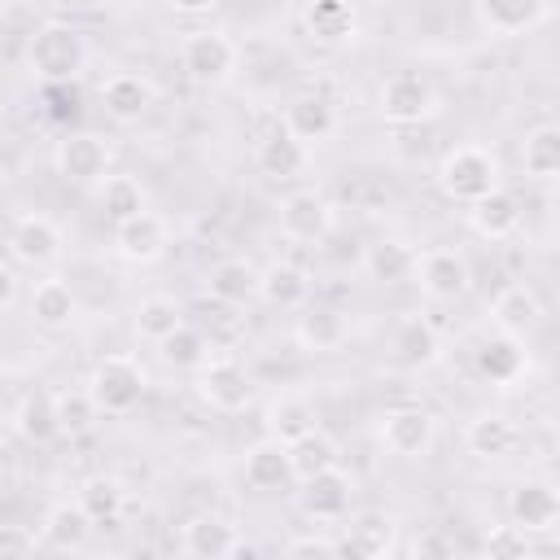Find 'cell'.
I'll return each instance as SVG.
<instances>
[{
    "mask_svg": "<svg viewBox=\"0 0 560 560\" xmlns=\"http://www.w3.org/2000/svg\"><path fill=\"white\" fill-rule=\"evenodd\" d=\"M394 350L407 368H433L442 359V337L424 315H402L394 332Z\"/></svg>",
    "mask_w": 560,
    "mask_h": 560,
    "instance_id": "obj_29",
    "label": "cell"
},
{
    "mask_svg": "<svg viewBox=\"0 0 560 560\" xmlns=\"http://www.w3.org/2000/svg\"><path fill=\"white\" fill-rule=\"evenodd\" d=\"M468 223H472V232L486 236V241H508V236L521 228V201H516V192H508V188L499 184V188H490L486 197L468 201Z\"/></svg>",
    "mask_w": 560,
    "mask_h": 560,
    "instance_id": "obj_21",
    "label": "cell"
},
{
    "mask_svg": "<svg viewBox=\"0 0 560 560\" xmlns=\"http://www.w3.org/2000/svg\"><path fill=\"white\" fill-rule=\"evenodd\" d=\"M363 271L376 284H407L416 271V249L407 241H376L363 254Z\"/></svg>",
    "mask_w": 560,
    "mask_h": 560,
    "instance_id": "obj_36",
    "label": "cell"
},
{
    "mask_svg": "<svg viewBox=\"0 0 560 560\" xmlns=\"http://www.w3.org/2000/svg\"><path fill=\"white\" fill-rule=\"evenodd\" d=\"M284 446H289L293 481H306V477H315V472L341 464V451H337V442H332L324 429H306L302 438H293V442H284Z\"/></svg>",
    "mask_w": 560,
    "mask_h": 560,
    "instance_id": "obj_34",
    "label": "cell"
},
{
    "mask_svg": "<svg viewBox=\"0 0 560 560\" xmlns=\"http://www.w3.org/2000/svg\"><path fill=\"white\" fill-rule=\"evenodd\" d=\"M52 402H57V424H61V433H70V438L88 433V429L96 424V416H101L88 389H66V394H52Z\"/></svg>",
    "mask_w": 560,
    "mask_h": 560,
    "instance_id": "obj_42",
    "label": "cell"
},
{
    "mask_svg": "<svg viewBox=\"0 0 560 560\" xmlns=\"http://www.w3.org/2000/svg\"><path fill=\"white\" fill-rule=\"evenodd\" d=\"M521 166L529 179L538 184H551L560 175V127L551 122H538L534 131H525V144H521Z\"/></svg>",
    "mask_w": 560,
    "mask_h": 560,
    "instance_id": "obj_35",
    "label": "cell"
},
{
    "mask_svg": "<svg viewBox=\"0 0 560 560\" xmlns=\"http://www.w3.org/2000/svg\"><path fill=\"white\" fill-rule=\"evenodd\" d=\"M166 245H171V223L162 214H153V210H140V214L114 223V249H118L122 262L149 267V262H158L166 254Z\"/></svg>",
    "mask_w": 560,
    "mask_h": 560,
    "instance_id": "obj_11",
    "label": "cell"
},
{
    "mask_svg": "<svg viewBox=\"0 0 560 560\" xmlns=\"http://www.w3.org/2000/svg\"><path fill=\"white\" fill-rule=\"evenodd\" d=\"M13 298H18V276H13V267L0 262V311H9Z\"/></svg>",
    "mask_w": 560,
    "mask_h": 560,
    "instance_id": "obj_46",
    "label": "cell"
},
{
    "mask_svg": "<svg viewBox=\"0 0 560 560\" xmlns=\"http://www.w3.org/2000/svg\"><path fill=\"white\" fill-rule=\"evenodd\" d=\"M499 158L486 149V144H455L442 153L438 162V188L451 197V201H477L486 197L490 188H499Z\"/></svg>",
    "mask_w": 560,
    "mask_h": 560,
    "instance_id": "obj_2",
    "label": "cell"
},
{
    "mask_svg": "<svg viewBox=\"0 0 560 560\" xmlns=\"http://www.w3.org/2000/svg\"><path fill=\"white\" fill-rule=\"evenodd\" d=\"M411 280L420 284V293L429 302H459L468 293V284H472V267H468V258L459 249L433 245V249H420L416 254Z\"/></svg>",
    "mask_w": 560,
    "mask_h": 560,
    "instance_id": "obj_6",
    "label": "cell"
},
{
    "mask_svg": "<svg viewBox=\"0 0 560 560\" xmlns=\"http://www.w3.org/2000/svg\"><path fill=\"white\" fill-rule=\"evenodd\" d=\"M302 31L315 39V44H328V48H341L359 35V13H354V0H306L302 4Z\"/></svg>",
    "mask_w": 560,
    "mask_h": 560,
    "instance_id": "obj_18",
    "label": "cell"
},
{
    "mask_svg": "<svg viewBox=\"0 0 560 560\" xmlns=\"http://www.w3.org/2000/svg\"><path fill=\"white\" fill-rule=\"evenodd\" d=\"M394 538H398V525L381 512H368V516H354L350 529H346V542H337L346 556H363V560H381L394 551Z\"/></svg>",
    "mask_w": 560,
    "mask_h": 560,
    "instance_id": "obj_31",
    "label": "cell"
},
{
    "mask_svg": "<svg viewBox=\"0 0 560 560\" xmlns=\"http://www.w3.org/2000/svg\"><path fill=\"white\" fill-rule=\"evenodd\" d=\"M284 556H341V547H337L332 538L306 534V538H293V542H284Z\"/></svg>",
    "mask_w": 560,
    "mask_h": 560,
    "instance_id": "obj_45",
    "label": "cell"
},
{
    "mask_svg": "<svg viewBox=\"0 0 560 560\" xmlns=\"http://www.w3.org/2000/svg\"><path fill=\"white\" fill-rule=\"evenodd\" d=\"M162 346V359L171 363V368H201L206 359H210V341H206V332L201 328H192V324H179L171 337H162L158 341Z\"/></svg>",
    "mask_w": 560,
    "mask_h": 560,
    "instance_id": "obj_41",
    "label": "cell"
},
{
    "mask_svg": "<svg viewBox=\"0 0 560 560\" xmlns=\"http://www.w3.org/2000/svg\"><path fill=\"white\" fill-rule=\"evenodd\" d=\"M433 429L438 424H433V416L424 407L402 402V407H389L381 416V446L389 455H398V459H420L433 446Z\"/></svg>",
    "mask_w": 560,
    "mask_h": 560,
    "instance_id": "obj_9",
    "label": "cell"
},
{
    "mask_svg": "<svg viewBox=\"0 0 560 560\" xmlns=\"http://www.w3.org/2000/svg\"><path fill=\"white\" fill-rule=\"evenodd\" d=\"M516 442H521V429L508 416H499V411H481L464 429V446L477 459H503V455H512Z\"/></svg>",
    "mask_w": 560,
    "mask_h": 560,
    "instance_id": "obj_26",
    "label": "cell"
},
{
    "mask_svg": "<svg viewBox=\"0 0 560 560\" xmlns=\"http://www.w3.org/2000/svg\"><path fill=\"white\" fill-rule=\"evenodd\" d=\"M293 337H298L302 350H311V354H328V350H341V346H346L350 324H346V315H341L337 306H319V302H315V306H306V311L298 315Z\"/></svg>",
    "mask_w": 560,
    "mask_h": 560,
    "instance_id": "obj_22",
    "label": "cell"
},
{
    "mask_svg": "<svg viewBox=\"0 0 560 560\" xmlns=\"http://www.w3.org/2000/svg\"><path fill=\"white\" fill-rule=\"evenodd\" d=\"M109 158H114V149L96 131H74L66 140H57V149H52V166L66 184H101L109 175Z\"/></svg>",
    "mask_w": 560,
    "mask_h": 560,
    "instance_id": "obj_7",
    "label": "cell"
},
{
    "mask_svg": "<svg viewBox=\"0 0 560 560\" xmlns=\"http://www.w3.org/2000/svg\"><path fill=\"white\" fill-rule=\"evenodd\" d=\"M153 101H158L153 79H144V74H136V70H114V74L101 83V105H105V114H109L114 122H136V118H144V114L153 109Z\"/></svg>",
    "mask_w": 560,
    "mask_h": 560,
    "instance_id": "obj_16",
    "label": "cell"
},
{
    "mask_svg": "<svg viewBox=\"0 0 560 560\" xmlns=\"http://www.w3.org/2000/svg\"><path fill=\"white\" fill-rule=\"evenodd\" d=\"M472 4H477V18L490 35L512 39V35H525V31L542 26L551 18L556 0H472Z\"/></svg>",
    "mask_w": 560,
    "mask_h": 560,
    "instance_id": "obj_19",
    "label": "cell"
},
{
    "mask_svg": "<svg viewBox=\"0 0 560 560\" xmlns=\"http://www.w3.org/2000/svg\"><path fill=\"white\" fill-rule=\"evenodd\" d=\"M280 127H284L293 140H302L306 149H311V144H324V140L337 131V105H332L328 96H319V92H302V96H293V101L284 105Z\"/></svg>",
    "mask_w": 560,
    "mask_h": 560,
    "instance_id": "obj_17",
    "label": "cell"
},
{
    "mask_svg": "<svg viewBox=\"0 0 560 560\" xmlns=\"http://www.w3.org/2000/svg\"><path fill=\"white\" fill-rule=\"evenodd\" d=\"M486 556L490 560H525L529 556V534L516 525H494L486 534Z\"/></svg>",
    "mask_w": 560,
    "mask_h": 560,
    "instance_id": "obj_43",
    "label": "cell"
},
{
    "mask_svg": "<svg viewBox=\"0 0 560 560\" xmlns=\"http://www.w3.org/2000/svg\"><path fill=\"white\" fill-rule=\"evenodd\" d=\"M376 114H381L385 122H394V127H416V122H424V118L438 114V92H433V83H429L424 74L398 70V74H389V79L381 83V92H376Z\"/></svg>",
    "mask_w": 560,
    "mask_h": 560,
    "instance_id": "obj_5",
    "label": "cell"
},
{
    "mask_svg": "<svg viewBox=\"0 0 560 560\" xmlns=\"http://www.w3.org/2000/svg\"><path fill=\"white\" fill-rule=\"evenodd\" d=\"M223 0H171V9L175 13H188V18H201V13H210V9H219Z\"/></svg>",
    "mask_w": 560,
    "mask_h": 560,
    "instance_id": "obj_47",
    "label": "cell"
},
{
    "mask_svg": "<svg viewBox=\"0 0 560 560\" xmlns=\"http://www.w3.org/2000/svg\"><path fill=\"white\" fill-rule=\"evenodd\" d=\"M490 324H494V332H508V337L525 341V337L542 324V302H538V293H534L529 284H508V289H499L494 302H490Z\"/></svg>",
    "mask_w": 560,
    "mask_h": 560,
    "instance_id": "obj_20",
    "label": "cell"
},
{
    "mask_svg": "<svg viewBox=\"0 0 560 560\" xmlns=\"http://www.w3.org/2000/svg\"><path fill=\"white\" fill-rule=\"evenodd\" d=\"M79 508L92 516V525H114L118 516H122V508H127V490H122V481L118 477H105V472H96V477H88L83 486H79Z\"/></svg>",
    "mask_w": 560,
    "mask_h": 560,
    "instance_id": "obj_39",
    "label": "cell"
},
{
    "mask_svg": "<svg viewBox=\"0 0 560 560\" xmlns=\"http://www.w3.org/2000/svg\"><path fill=\"white\" fill-rule=\"evenodd\" d=\"M302 490H298V503H302V512L311 516V521H346V512H350V499H354V481H350V472H341V464L337 468H324V472H315V477H306V481H298Z\"/></svg>",
    "mask_w": 560,
    "mask_h": 560,
    "instance_id": "obj_13",
    "label": "cell"
},
{
    "mask_svg": "<svg viewBox=\"0 0 560 560\" xmlns=\"http://www.w3.org/2000/svg\"><path fill=\"white\" fill-rule=\"evenodd\" d=\"M267 429H271V438L293 442V438H302L306 429H315V411H311V402H306L302 394H280V398L267 407Z\"/></svg>",
    "mask_w": 560,
    "mask_h": 560,
    "instance_id": "obj_40",
    "label": "cell"
},
{
    "mask_svg": "<svg viewBox=\"0 0 560 560\" xmlns=\"http://www.w3.org/2000/svg\"><path fill=\"white\" fill-rule=\"evenodd\" d=\"M88 394H92L96 411H105V416L131 411L140 402V394H144V368H140V359H131V354H105V359H96V368L88 376Z\"/></svg>",
    "mask_w": 560,
    "mask_h": 560,
    "instance_id": "obj_3",
    "label": "cell"
},
{
    "mask_svg": "<svg viewBox=\"0 0 560 560\" xmlns=\"http://www.w3.org/2000/svg\"><path fill=\"white\" fill-rule=\"evenodd\" d=\"M236 61H241V48L223 31H188L184 44H179V70L192 83H201V88L228 83L232 70H236Z\"/></svg>",
    "mask_w": 560,
    "mask_h": 560,
    "instance_id": "obj_4",
    "label": "cell"
},
{
    "mask_svg": "<svg viewBox=\"0 0 560 560\" xmlns=\"http://www.w3.org/2000/svg\"><path fill=\"white\" fill-rule=\"evenodd\" d=\"M206 293L219 306H245L249 298H258V267L245 258H223L206 271Z\"/></svg>",
    "mask_w": 560,
    "mask_h": 560,
    "instance_id": "obj_25",
    "label": "cell"
},
{
    "mask_svg": "<svg viewBox=\"0 0 560 560\" xmlns=\"http://www.w3.org/2000/svg\"><path fill=\"white\" fill-rule=\"evenodd\" d=\"M508 516L525 534H551L560 525V490L542 477H525L508 494Z\"/></svg>",
    "mask_w": 560,
    "mask_h": 560,
    "instance_id": "obj_10",
    "label": "cell"
},
{
    "mask_svg": "<svg viewBox=\"0 0 560 560\" xmlns=\"http://www.w3.org/2000/svg\"><path fill=\"white\" fill-rule=\"evenodd\" d=\"M332 232V206L324 192L315 188H298L280 201V236L298 241V245H315Z\"/></svg>",
    "mask_w": 560,
    "mask_h": 560,
    "instance_id": "obj_12",
    "label": "cell"
},
{
    "mask_svg": "<svg viewBox=\"0 0 560 560\" xmlns=\"http://www.w3.org/2000/svg\"><path fill=\"white\" fill-rule=\"evenodd\" d=\"M26 66L44 79V83H70L83 74L88 66V39L79 26L70 22H44L35 26L31 44H26Z\"/></svg>",
    "mask_w": 560,
    "mask_h": 560,
    "instance_id": "obj_1",
    "label": "cell"
},
{
    "mask_svg": "<svg viewBox=\"0 0 560 560\" xmlns=\"http://www.w3.org/2000/svg\"><path fill=\"white\" fill-rule=\"evenodd\" d=\"M9 254L22 267H48L61 258V228L48 214H22L9 228Z\"/></svg>",
    "mask_w": 560,
    "mask_h": 560,
    "instance_id": "obj_15",
    "label": "cell"
},
{
    "mask_svg": "<svg viewBox=\"0 0 560 560\" xmlns=\"http://www.w3.org/2000/svg\"><path fill=\"white\" fill-rule=\"evenodd\" d=\"M131 324H136V337H144V341L158 346L162 337H171V332L184 324V306H179L175 298H166V293H149V298L136 302Z\"/></svg>",
    "mask_w": 560,
    "mask_h": 560,
    "instance_id": "obj_38",
    "label": "cell"
},
{
    "mask_svg": "<svg viewBox=\"0 0 560 560\" xmlns=\"http://www.w3.org/2000/svg\"><path fill=\"white\" fill-rule=\"evenodd\" d=\"M254 158H258V171L267 179H298L306 171V162H311V149L280 127V131H271V136L258 140V153Z\"/></svg>",
    "mask_w": 560,
    "mask_h": 560,
    "instance_id": "obj_27",
    "label": "cell"
},
{
    "mask_svg": "<svg viewBox=\"0 0 560 560\" xmlns=\"http://www.w3.org/2000/svg\"><path fill=\"white\" fill-rule=\"evenodd\" d=\"M13 433L31 446H44L52 438H61V424H57V402L52 394H26L18 407H13Z\"/></svg>",
    "mask_w": 560,
    "mask_h": 560,
    "instance_id": "obj_33",
    "label": "cell"
},
{
    "mask_svg": "<svg viewBox=\"0 0 560 560\" xmlns=\"http://www.w3.org/2000/svg\"><path fill=\"white\" fill-rule=\"evenodd\" d=\"M525 368H529V354H525V341H516V337H508V332H494V337H486L481 341V350H477V372L490 381V385H516L521 376H525Z\"/></svg>",
    "mask_w": 560,
    "mask_h": 560,
    "instance_id": "obj_23",
    "label": "cell"
},
{
    "mask_svg": "<svg viewBox=\"0 0 560 560\" xmlns=\"http://www.w3.org/2000/svg\"><path fill=\"white\" fill-rule=\"evenodd\" d=\"M306 293H311V280H306V271L298 267V262H267L262 271H258V298L267 302V306H280V311H293V306H302L306 302Z\"/></svg>",
    "mask_w": 560,
    "mask_h": 560,
    "instance_id": "obj_28",
    "label": "cell"
},
{
    "mask_svg": "<svg viewBox=\"0 0 560 560\" xmlns=\"http://www.w3.org/2000/svg\"><path fill=\"white\" fill-rule=\"evenodd\" d=\"M31 315L44 328H70L74 315H79V298L61 276H48V280H39L31 289Z\"/></svg>",
    "mask_w": 560,
    "mask_h": 560,
    "instance_id": "obj_32",
    "label": "cell"
},
{
    "mask_svg": "<svg viewBox=\"0 0 560 560\" xmlns=\"http://www.w3.org/2000/svg\"><path fill=\"white\" fill-rule=\"evenodd\" d=\"M197 394H201V402H210L214 411H228V416H236L254 402L249 372L236 359H206L197 368Z\"/></svg>",
    "mask_w": 560,
    "mask_h": 560,
    "instance_id": "obj_8",
    "label": "cell"
},
{
    "mask_svg": "<svg viewBox=\"0 0 560 560\" xmlns=\"http://www.w3.org/2000/svg\"><path fill=\"white\" fill-rule=\"evenodd\" d=\"M245 481H249L254 490H267V494L289 490V486H293L289 446H284L280 438H262V442H254V446L245 451Z\"/></svg>",
    "mask_w": 560,
    "mask_h": 560,
    "instance_id": "obj_24",
    "label": "cell"
},
{
    "mask_svg": "<svg viewBox=\"0 0 560 560\" xmlns=\"http://www.w3.org/2000/svg\"><path fill=\"white\" fill-rule=\"evenodd\" d=\"M88 534H92V516L79 508V499L70 503H52L48 512H44V525H39V542H48V547H57V551H74V547H83L88 542Z\"/></svg>",
    "mask_w": 560,
    "mask_h": 560,
    "instance_id": "obj_30",
    "label": "cell"
},
{
    "mask_svg": "<svg viewBox=\"0 0 560 560\" xmlns=\"http://www.w3.org/2000/svg\"><path fill=\"white\" fill-rule=\"evenodd\" d=\"M39 547V538L26 525H0V560L9 556H31Z\"/></svg>",
    "mask_w": 560,
    "mask_h": 560,
    "instance_id": "obj_44",
    "label": "cell"
},
{
    "mask_svg": "<svg viewBox=\"0 0 560 560\" xmlns=\"http://www.w3.org/2000/svg\"><path fill=\"white\" fill-rule=\"evenodd\" d=\"M96 201H101V214H105L109 223H122V219L149 210V188H144L136 175H105Z\"/></svg>",
    "mask_w": 560,
    "mask_h": 560,
    "instance_id": "obj_37",
    "label": "cell"
},
{
    "mask_svg": "<svg viewBox=\"0 0 560 560\" xmlns=\"http://www.w3.org/2000/svg\"><path fill=\"white\" fill-rule=\"evenodd\" d=\"M179 547H184V556H192V560H223V556L245 551L241 529H236L228 516H219V512H197V516L184 525Z\"/></svg>",
    "mask_w": 560,
    "mask_h": 560,
    "instance_id": "obj_14",
    "label": "cell"
}]
</instances>
